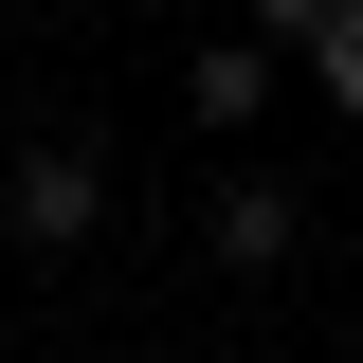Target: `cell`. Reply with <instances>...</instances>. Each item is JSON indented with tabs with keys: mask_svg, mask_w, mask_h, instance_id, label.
<instances>
[{
	"mask_svg": "<svg viewBox=\"0 0 363 363\" xmlns=\"http://www.w3.org/2000/svg\"><path fill=\"white\" fill-rule=\"evenodd\" d=\"M91 218H109V145H18V164H0V236H18V255H91Z\"/></svg>",
	"mask_w": 363,
	"mask_h": 363,
	"instance_id": "1",
	"label": "cell"
},
{
	"mask_svg": "<svg viewBox=\"0 0 363 363\" xmlns=\"http://www.w3.org/2000/svg\"><path fill=\"white\" fill-rule=\"evenodd\" d=\"M291 236H309V200H291V182H218V200H200V255H218L236 291H272V272H291Z\"/></svg>",
	"mask_w": 363,
	"mask_h": 363,
	"instance_id": "2",
	"label": "cell"
},
{
	"mask_svg": "<svg viewBox=\"0 0 363 363\" xmlns=\"http://www.w3.org/2000/svg\"><path fill=\"white\" fill-rule=\"evenodd\" d=\"M272 109V37H200L182 55V128H255Z\"/></svg>",
	"mask_w": 363,
	"mask_h": 363,
	"instance_id": "3",
	"label": "cell"
},
{
	"mask_svg": "<svg viewBox=\"0 0 363 363\" xmlns=\"http://www.w3.org/2000/svg\"><path fill=\"white\" fill-rule=\"evenodd\" d=\"M309 91H327V109L363 128V0H327V37H309Z\"/></svg>",
	"mask_w": 363,
	"mask_h": 363,
	"instance_id": "4",
	"label": "cell"
},
{
	"mask_svg": "<svg viewBox=\"0 0 363 363\" xmlns=\"http://www.w3.org/2000/svg\"><path fill=\"white\" fill-rule=\"evenodd\" d=\"M255 37H272V55H309V37H327V0H255Z\"/></svg>",
	"mask_w": 363,
	"mask_h": 363,
	"instance_id": "5",
	"label": "cell"
}]
</instances>
